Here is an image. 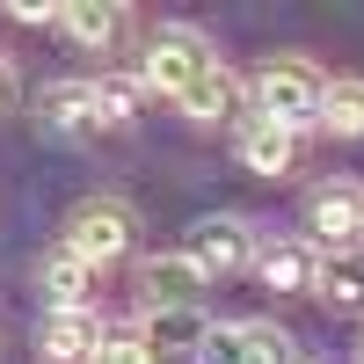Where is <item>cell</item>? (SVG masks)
Instances as JSON below:
<instances>
[{"label":"cell","mask_w":364,"mask_h":364,"mask_svg":"<svg viewBox=\"0 0 364 364\" xmlns=\"http://www.w3.org/2000/svg\"><path fill=\"white\" fill-rule=\"evenodd\" d=\"M255 269H262V284H269V291H314L321 255L306 248V240H277V248H262V255H255Z\"/></svg>","instance_id":"5bb4252c"},{"label":"cell","mask_w":364,"mask_h":364,"mask_svg":"<svg viewBox=\"0 0 364 364\" xmlns=\"http://www.w3.org/2000/svg\"><path fill=\"white\" fill-rule=\"evenodd\" d=\"M58 22H66V37L80 51H109L117 37H124V8H117V0H66Z\"/></svg>","instance_id":"8fae6325"},{"label":"cell","mask_w":364,"mask_h":364,"mask_svg":"<svg viewBox=\"0 0 364 364\" xmlns=\"http://www.w3.org/2000/svg\"><path fill=\"white\" fill-rule=\"evenodd\" d=\"M8 95H15V73H8V58H0V109H8Z\"/></svg>","instance_id":"44dd1931"},{"label":"cell","mask_w":364,"mask_h":364,"mask_svg":"<svg viewBox=\"0 0 364 364\" xmlns=\"http://www.w3.org/2000/svg\"><path fill=\"white\" fill-rule=\"evenodd\" d=\"M306 233L321 240V248L350 255L364 240V190H357V182H321V190L306 197Z\"/></svg>","instance_id":"8992f818"},{"label":"cell","mask_w":364,"mask_h":364,"mask_svg":"<svg viewBox=\"0 0 364 364\" xmlns=\"http://www.w3.org/2000/svg\"><path fill=\"white\" fill-rule=\"evenodd\" d=\"M95 343H102V321L87 306H73V314L44 306V321H37V357L44 364H95Z\"/></svg>","instance_id":"52a82bcc"},{"label":"cell","mask_w":364,"mask_h":364,"mask_svg":"<svg viewBox=\"0 0 364 364\" xmlns=\"http://www.w3.org/2000/svg\"><path fill=\"white\" fill-rule=\"evenodd\" d=\"M132 109H139V80H124V73L87 80V117H95V132H124Z\"/></svg>","instance_id":"2e32d148"},{"label":"cell","mask_w":364,"mask_h":364,"mask_svg":"<svg viewBox=\"0 0 364 364\" xmlns=\"http://www.w3.org/2000/svg\"><path fill=\"white\" fill-rule=\"evenodd\" d=\"M321 73L306 66L299 51H284V58H269V66L255 73V117H269V124H284V132H306V124H321Z\"/></svg>","instance_id":"6da1fadb"},{"label":"cell","mask_w":364,"mask_h":364,"mask_svg":"<svg viewBox=\"0 0 364 364\" xmlns=\"http://www.w3.org/2000/svg\"><path fill=\"white\" fill-rule=\"evenodd\" d=\"M15 22H58L51 0H15Z\"/></svg>","instance_id":"ffe728a7"},{"label":"cell","mask_w":364,"mask_h":364,"mask_svg":"<svg viewBox=\"0 0 364 364\" xmlns=\"http://www.w3.org/2000/svg\"><path fill=\"white\" fill-rule=\"evenodd\" d=\"M357 364H364V343H357Z\"/></svg>","instance_id":"7402d4cb"},{"label":"cell","mask_w":364,"mask_h":364,"mask_svg":"<svg viewBox=\"0 0 364 364\" xmlns=\"http://www.w3.org/2000/svg\"><path fill=\"white\" fill-rule=\"evenodd\" d=\"M182 255H190L197 277H233L240 262H255V233H248V219H233V211H211V219L190 226Z\"/></svg>","instance_id":"3957f363"},{"label":"cell","mask_w":364,"mask_h":364,"mask_svg":"<svg viewBox=\"0 0 364 364\" xmlns=\"http://www.w3.org/2000/svg\"><path fill=\"white\" fill-rule=\"evenodd\" d=\"M95 364H154V350L139 343V328H102V343H95Z\"/></svg>","instance_id":"d6986e66"},{"label":"cell","mask_w":364,"mask_h":364,"mask_svg":"<svg viewBox=\"0 0 364 364\" xmlns=\"http://www.w3.org/2000/svg\"><path fill=\"white\" fill-rule=\"evenodd\" d=\"M291 161H299V132L269 124V117H248V124H240V168L248 175H284Z\"/></svg>","instance_id":"30bf717a"},{"label":"cell","mask_w":364,"mask_h":364,"mask_svg":"<svg viewBox=\"0 0 364 364\" xmlns=\"http://www.w3.org/2000/svg\"><path fill=\"white\" fill-rule=\"evenodd\" d=\"M321 132L328 139H364V80H328L321 87Z\"/></svg>","instance_id":"ac0fdd59"},{"label":"cell","mask_w":364,"mask_h":364,"mask_svg":"<svg viewBox=\"0 0 364 364\" xmlns=\"http://www.w3.org/2000/svg\"><path fill=\"white\" fill-rule=\"evenodd\" d=\"M87 277H95V269H87L66 240H58V248L37 262V284H44V299H51V314H73V306H87Z\"/></svg>","instance_id":"7c38bea8"},{"label":"cell","mask_w":364,"mask_h":364,"mask_svg":"<svg viewBox=\"0 0 364 364\" xmlns=\"http://www.w3.org/2000/svg\"><path fill=\"white\" fill-rule=\"evenodd\" d=\"M132 211L117 204V197H87L73 219H66V248L95 269V262H117V255H132Z\"/></svg>","instance_id":"7a4b0ae2"},{"label":"cell","mask_w":364,"mask_h":364,"mask_svg":"<svg viewBox=\"0 0 364 364\" xmlns=\"http://www.w3.org/2000/svg\"><path fill=\"white\" fill-rule=\"evenodd\" d=\"M204 364H299V343L277 321H233L204 336Z\"/></svg>","instance_id":"5b68a950"},{"label":"cell","mask_w":364,"mask_h":364,"mask_svg":"<svg viewBox=\"0 0 364 364\" xmlns=\"http://www.w3.org/2000/svg\"><path fill=\"white\" fill-rule=\"evenodd\" d=\"M204 336H211V321L197 306H154V314L139 321V343L154 350V364L175 357V350H204Z\"/></svg>","instance_id":"ba28073f"},{"label":"cell","mask_w":364,"mask_h":364,"mask_svg":"<svg viewBox=\"0 0 364 364\" xmlns=\"http://www.w3.org/2000/svg\"><path fill=\"white\" fill-rule=\"evenodd\" d=\"M314 299H328L336 314H364V255H321Z\"/></svg>","instance_id":"9a60e30c"},{"label":"cell","mask_w":364,"mask_h":364,"mask_svg":"<svg viewBox=\"0 0 364 364\" xmlns=\"http://www.w3.org/2000/svg\"><path fill=\"white\" fill-rule=\"evenodd\" d=\"M211 66V44L197 29H154V44H146V66H139V87H161V95L182 102V87Z\"/></svg>","instance_id":"277c9868"},{"label":"cell","mask_w":364,"mask_h":364,"mask_svg":"<svg viewBox=\"0 0 364 364\" xmlns=\"http://www.w3.org/2000/svg\"><path fill=\"white\" fill-rule=\"evenodd\" d=\"M197 269H190V255H154V262H146V291H154V306H197Z\"/></svg>","instance_id":"e0dca14e"},{"label":"cell","mask_w":364,"mask_h":364,"mask_svg":"<svg viewBox=\"0 0 364 364\" xmlns=\"http://www.w3.org/2000/svg\"><path fill=\"white\" fill-rule=\"evenodd\" d=\"M240 109V80L219 66V58H211V66L182 87V117H197V124H219V117H233Z\"/></svg>","instance_id":"4fadbf2b"},{"label":"cell","mask_w":364,"mask_h":364,"mask_svg":"<svg viewBox=\"0 0 364 364\" xmlns=\"http://www.w3.org/2000/svg\"><path fill=\"white\" fill-rule=\"evenodd\" d=\"M37 132H44V139H80V132H95V117H87V80H51V87H37Z\"/></svg>","instance_id":"9c48e42d"}]
</instances>
